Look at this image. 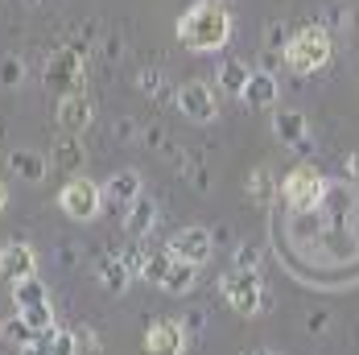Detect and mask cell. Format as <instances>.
Returning <instances> with one entry per match:
<instances>
[{
  "label": "cell",
  "mask_w": 359,
  "mask_h": 355,
  "mask_svg": "<svg viewBox=\"0 0 359 355\" xmlns=\"http://www.w3.org/2000/svg\"><path fill=\"white\" fill-rule=\"evenodd\" d=\"M8 170L21 178V182H41L46 170H50V161L41 153H34V149H13L8 153Z\"/></svg>",
  "instance_id": "cell-19"
},
{
  "label": "cell",
  "mask_w": 359,
  "mask_h": 355,
  "mask_svg": "<svg viewBox=\"0 0 359 355\" xmlns=\"http://www.w3.org/2000/svg\"><path fill=\"white\" fill-rule=\"evenodd\" d=\"M34 343L46 355H79V335H74V330H62V326H54V330L37 335Z\"/></svg>",
  "instance_id": "cell-21"
},
{
  "label": "cell",
  "mask_w": 359,
  "mask_h": 355,
  "mask_svg": "<svg viewBox=\"0 0 359 355\" xmlns=\"http://www.w3.org/2000/svg\"><path fill=\"white\" fill-rule=\"evenodd\" d=\"M83 161H87L83 141H79L74 133H62V141L54 145V157H50V166H58V170H67V174H83Z\"/></svg>",
  "instance_id": "cell-20"
},
{
  "label": "cell",
  "mask_w": 359,
  "mask_h": 355,
  "mask_svg": "<svg viewBox=\"0 0 359 355\" xmlns=\"http://www.w3.org/2000/svg\"><path fill=\"white\" fill-rule=\"evenodd\" d=\"M41 79H46L50 87H58L62 95H67V91H87V67H83V46H67V50L50 54V58H46V67H41Z\"/></svg>",
  "instance_id": "cell-6"
},
{
  "label": "cell",
  "mask_w": 359,
  "mask_h": 355,
  "mask_svg": "<svg viewBox=\"0 0 359 355\" xmlns=\"http://www.w3.org/2000/svg\"><path fill=\"white\" fill-rule=\"evenodd\" d=\"M174 104H178V112L190 124H215L219 120V100H215V91H211V83H203V79L182 83L178 91H174Z\"/></svg>",
  "instance_id": "cell-7"
},
{
  "label": "cell",
  "mask_w": 359,
  "mask_h": 355,
  "mask_svg": "<svg viewBox=\"0 0 359 355\" xmlns=\"http://www.w3.org/2000/svg\"><path fill=\"white\" fill-rule=\"evenodd\" d=\"M74 335H79V355H100V339H95L87 326H79Z\"/></svg>",
  "instance_id": "cell-31"
},
{
  "label": "cell",
  "mask_w": 359,
  "mask_h": 355,
  "mask_svg": "<svg viewBox=\"0 0 359 355\" xmlns=\"http://www.w3.org/2000/svg\"><path fill=\"white\" fill-rule=\"evenodd\" d=\"M141 194L144 190H141V174H137V170H116V174L104 182V203H108V207H120V211H124L133 199H141Z\"/></svg>",
  "instance_id": "cell-14"
},
{
  "label": "cell",
  "mask_w": 359,
  "mask_h": 355,
  "mask_svg": "<svg viewBox=\"0 0 359 355\" xmlns=\"http://www.w3.org/2000/svg\"><path fill=\"white\" fill-rule=\"evenodd\" d=\"M54 116H58V128L62 133H83V128H91V120H95V104H91V95L87 91H67L58 107H54Z\"/></svg>",
  "instance_id": "cell-11"
},
{
  "label": "cell",
  "mask_w": 359,
  "mask_h": 355,
  "mask_svg": "<svg viewBox=\"0 0 359 355\" xmlns=\"http://www.w3.org/2000/svg\"><path fill=\"white\" fill-rule=\"evenodd\" d=\"M157 285H161L165 293H190V289L198 285V264L170 256V264H165V273H161V281Z\"/></svg>",
  "instance_id": "cell-18"
},
{
  "label": "cell",
  "mask_w": 359,
  "mask_h": 355,
  "mask_svg": "<svg viewBox=\"0 0 359 355\" xmlns=\"http://www.w3.org/2000/svg\"><path fill=\"white\" fill-rule=\"evenodd\" d=\"M95 281L104 285L108 293H124L128 281H133V269L124 264V256H120V252H108V256H100V260H95Z\"/></svg>",
  "instance_id": "cell-16"
},
{
  "label": "cell",
  "mask_w": 359,
  "mask_h": 355,
  "mask_svg": "<svg viewBox=\"0 0 359 355\" xmlns=\"http://www.w3.org/2000/svg\"><path fill=\"white\" fill-rule=\"evenodd\" d=\"M277 186H273V166H256L248 178V199L252 203H273Z\"/></svg>",
  "instance_id": "cell-24"
},
{
  "label": "cell",
  "mask_w": 359,
  "mask_h": 355,
  "mask_svg": "<svg viewBox=\"0 0 359 355\" xmlns=\"http://www.w3.org/2000/svg\"><path fill=\"white\" fill-rule=\"evenodd\" d=\"M58 207H62V215L74 219V223H91L95 215L104 211V186L91 182L87 174H71L67 186L58 190Z\"/></svg>",
  "instance_id": "cell-4"
},
{
  "label": "cell",
  "mask_w": 359,
  "mask_h": 355,
  "mask_svg": "<svg viewBox=\"0 0 359 355\" xmlns=\"http://www.w3.org/2000/svg\"><path fill=\"white\" fill-rule=\"evenodd\" d=\"M248 79H252V67L244 58H223V62H219V74H215V87L223 95H231V100H244Z\"/></svg>",
  "instance_id": "cell-17"
},
{
  "label": "cell",
  "mask_w": 359,
  "mask_h": 355,
  "mask_svg": "<svg viewBox=\"0 0 359 355\" xmlns=\"http://www.w3.org/2000/svg\"><path fill=\"white\" fill-rule=\"evenodd\" d=\"M120 256H124V264L133 269V277H144V260H149V252H144L141 244H137V240H133L128 248L120 252Z\"/></svg>",
  "instance_id": "cell-28"
},
{
  "label": "cell",
  "mask_w": 359,
  "mask_h": 355,
  "mask_svg": "<svg viewBox=\"0 0 359 355\" xmlns=\"http://www.w3.org/2000/svg\"><path fill=\"white\" fill-rule=\"evenodd\" d=\"M165 264H170V248L165 252H153V256H149V260H144V281H161V273H165Z\"/></svg>",
  "instance_id": "cell-29"
},
{
  "label": "cell",
  "mask_w": 359,
  "mask_h": 355,
  "mask_svg": "<svg viewBox=\"0 0 359 355\" xmlns=\"http://www.w3.org/2000/svg\"><path fill=\"white\" fill-rule=\"evenodd\" d=\"M219 293H223V302H227L240 319H256V314L273 310V293H269L264 281H260V269L236 264L231 273L219 277Z\"/></svg>",
  "instance_id": "cell-2"
},
{
  "label": "cell",
  "mask_w": 359,
  "mask_h": 355,
  "mask_svg": "<svg viewBox=\"0 0 359 355\" xmlns=\"http://www.w3.org/2000/svg\"><path fill=\"white\" fill-rule=\"evenodd\" d=\"M231 41V13L223 0H194L178 17V46L190 54H215Z\"/></svg>",
  "instance_id": "cell-1"
},
{
  "label": "cell",
  "mask_w": 359,
  "mask_h": 355,
  "mask_svg": "<svg viewBox=\"0 0 359 355\" xmlns=\"http://www.w3.org/2000/svg\"><path fill=\"white\" fill-rule=\"evenodd\" d=\"M347 174H351V178L359 182V149L351 153V157H347Z\"/></svg>",
  "instance_id": "cell-32"
},
{
  "label": "cell",
  "mask_w": 359,
  "mask_h": 355,
  "mask_svg": "<svg viewBox=\"0 0 359 355\" xmlns=\"http://www.w3.org/2000/svg\"><path fill=\"white\" fill-rule=\"evenodd\" d=\"M170 256H178V260H190V264H211V256H215V236L203 227V223H190V227H178L174 236H170Z\"/></svg>",
  "instance_id": "cell-8"
},
{
  "label": "cell",
  "mask_w": 359,
  "mask_h": 355,
  "mask_svg": "<svg viewBox=\"0 0 359 355\" xmlns=\"http://www.w3.org/2000/svg\"><path fill=\"white\" fill-rule=\"evenodd\" d=\"M8 289H13V306H17V310H29V306L50 302V297H46V285L37 281V277H25V281L8 285Z\"/></svg>",
  "instance_id": "cell-22"
},
{
  "label": "cell",
  "mask_w": 359,
  "mask_h": 355,
  "mask_svg": "<svg viewBox=\"0 0 359 355\" xmlns=\"http://www.w3.org/2000/svg\"><path fill=\"white\" fill-rule=\"evenodd\" d=\"M281 199H285L293 211H314L318 203L326 199V178L310 166V161H302V166H293L281 182Z\"/></svg>",
  "instance_id": "cell-5"
},
{
  "label": "cell",
  "mask_w": 359,
  "mask_h": 355,
  "mask_svg": "<svg viewBox=\"0 0 359 355\" xmlns=\"http://www.w3.org/2000/svg\"><path fill=\"white\" fill-rule=\"evenodd\" d=\"M25 277H37V252L25 240L0 244V281L17 285V281H25Z\"/></svg>",
  "instance_id": "cell-9"
},
{
  "label": "cell",
  "mask_w": 359,
  "mask_h": 355,
  "mask_svg": "<svg viewBox=\"0 0 359 355\" xmlns=\"http://www.w3.org/2000/svg\"><path fill=\"white\" fill-rule=\"evenodd\" d=\"M236 264H244V269H260V244H240Z\"/></svg>",
  "instance_id": "cell-30"
},
{
  "label": "cell",
  "mask_w": 359,
  "mask_h": 355,
  "mask_svg": "<svg viewBox=\"0 0 359 355\" xmlns=\"http://www.w3.org/2000/svg\"><path fill=\"white\" fill-rule=\"evenodd\" d=\"M252 355H277V351H252Z\"/></svg>",
  "instance_id": "cell-34"
},
{
  "label": "cell",
  "mask_w": 359,
  "mask_h": 355,
  "mask_svg": "<svg viewBox=\"0 0 359 355\" xmlns=\"http://www.w3.org/2000/svg\"><path fill=\"white\" fill-rule=\"evenodd\" d=\"M0 335H4L17 351H21V347H29V343L37 339V330L25 322V314H21V310H17V319H4V322H0Z\"/></svg>",
  "instance_id": "cell-23"
},
{
  "label": "cell",
  "mask_w": 359,
  "mask_h": 355,
  "mask_svg": "<svg viewBox=\"0 0 359 355\" xmlns=\"http://www.w3.org/2000/svg\"><path fill=\"white\" fill-rule=\"evenodd\" d=\"M334 54V41H330V29L326 25H302L297 34L285 41V67L293 74H314L323 71Z\"/></svg>",
  "instance_id": "cell-3"
},
{
  "label": "cell",
  "mask_w": 359,
  "mask_h": 355,
  "mask_svg": "<svg viewBox=\"0 0 359 355\" xmlns=\"http://www.w3.org/2000/svg\"><path fill=\"white\" fill-rule=\"evenodd\" d=\"M273 133H277V141L293 149V153H314V137H310V120L297 112V107H281L277 116H273Z\"/></svg>",
  "instance_id": "cell-10"
},
{
  "label": "cell",
  "mask_w": 359,
  "mask_h": 355,
  "mask_svg": "<svg viewBox=\"0 0 359 355\" xmlns=\"http://www.w3.org/2000/svg\"><path fill=\"white\" fill-rule=\"evenodd\" d=\"M21 83H25V58L21 54H0V87L17 91Z\"/></svg>",
  "instance_id": "cell-26"
},
{
  "label": "cell",
  "mask_w": 359,
  "mask_h": 355,
  "mask_svg": "<svg viewBox=\"0 0 359 355\" xmlns=\"http://www.w3.org/2000/svg\"><path fill=\"white\" fill-rule=\"evenodd\" d=\"M25 4H41V0H25Z\"/></svg>",
  "instance_id": "cell-35"
},
{
  "label": "cell",
  "mask_w": 359,
  "mask_h": 355,
  "mask_svg": "<svg viewBox=\"0 0 359 355\" xmlns=\"http://www.w3.org/2000/svg\"><path fill=\"white\" fill-rule=\"evenodd\" d=\"M25 322L34 326L37 335H46V330H54V310H50V302H41V306H29V310H21Z\"/></svg>",
  "instance_id": "cell-27"
},
{
  "label": "cell",
  "mask_w": 359,
  "mask_h": 355,
  "mask_svg": "<svg viewBox=\"0 0 359 355\" xmlns=\"http://www.w3.org/2000/svg\"><path fill=\"white\" fill-rule=\"evenodd\" d=\"M153 227H157V203H153L149 194L133 199V203L124 207V236H128V240H144Z\"/></svg>",
  "instance_id": "cell-13"
},
{
  "label": "cell",
  "mask_w": 359,
  "mask_h": 355,
  "mask_svg": "<svg viewBox=\"0 0 359 355\" xmlns=\"http://www.w3.org/2000/svg\"><path fill=\"white\" fill-rule=\"evenodd\" d=\"M137 87H141L144 95H153V100H174L170 79L157 71V67H144V71H137Z\"/></svg>",
  "instance_id": "cell-25"
},
{
  "label": "cell",
  "mask_w": 359,
  "mask_h": 355,
  "mask_svg": "<svg viewBox=\"0 0 359 355\" xmlns=\"http://www.w3.org/2000/svg\"><path fill=\"white\" fill-rule=\"evenodd\" d=\"M144 351L149 355H186V330H182V322L157 319L144 330Z\"/></svg>",
  "instance_id": "cell-12"
},
{
  "label": "cell",
  "mask_w": 359,
  "mask_h": 355,
  "mask_svg": "<svg viewBox=\"0 0 359 355\" xmlns=\"http://www.w3.org/2000/svg\"><path fill=\"white\" fill-rule=\"evenodd\" d=\"M4 207H8V186L0 182V215H4Z\"/></svg>",
  "instance_id": "cell-33"
},
{
  "label": "cell",
  "mask_w": 359,
  "mask_h": 355,
  "mask_svg": "<svg viewBox=\"0 0 359 355\" xmlns=\"http://www.w3.org/2000/svg\"><path fill=\"white\" fill-rule=\"evenodd\" d=\"M277 100H281V83H277V74L252 71L248 87H244V104L256 107V112H264V107H277Z\"/></svg>",
  "instance_id": "cell-15"
}]
</instances>
